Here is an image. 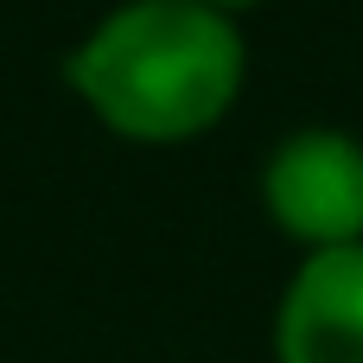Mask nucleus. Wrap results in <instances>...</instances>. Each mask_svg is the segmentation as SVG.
<instances>
[{
  "instance_id": "f257e3e1",
  "label": "nucleus",
  "mask_w": 363,
  "mask_h": 363,
  "mask_svg": "<svg viewBox=\"0 0 363 363\" xmlns=\"http://www.w3.org/2000/svg\"><path fill=\"white\" fill-rule=\"evenodd\" d=\"M64 83L108 134L179 147L236 108L249 45L236 13L211 0H121L70 45Z\"/></svg>"
},
{
  "instance_id": "f03ea898",
  "label": "nucleus",
  "mask_w": 363,
  "mask_h": 363,
  "mask_svg": "<svg viewBox=\"0 0 363 363\" xmlns=\"http://www.w3.org/2000/svg\"><path fill=\"white\" fill-rule=\"evenodd\" d=\"M268 223L306 255L363 242V140L345 128H294L262 166Z\"/></svg>"
},
{
  "instance_id": "7ed1b4c3",
  "label": "nucleus",
  "mask_w": 363,
  "mask_h": 363,
  "mask_svg": "<svg viewBox=\"0 0 363 363\" xmlns=\"http://www.w3.org/2000/svg\"><path fill=\"white\" fill-rule=\"evenodd\" d=\"M274 363H363V242L300 255L274 306Z\"/></svg>"
},
{
  "instance_id": "20e7f679",
  "label": "nucleus",
  "mask_w": 363,
  "mask_h": 363,
  "mask_svg": "<svg viewBox=\"0 0 363 363\" xmlns=\"http://www.w3.org/2000/svg\"><path fill=\"white\" fill-rule=\"evenodd\" d=\"M211 6H223V13H249V6H262V0H211Z\"/></svg>"
}]
</instances>
